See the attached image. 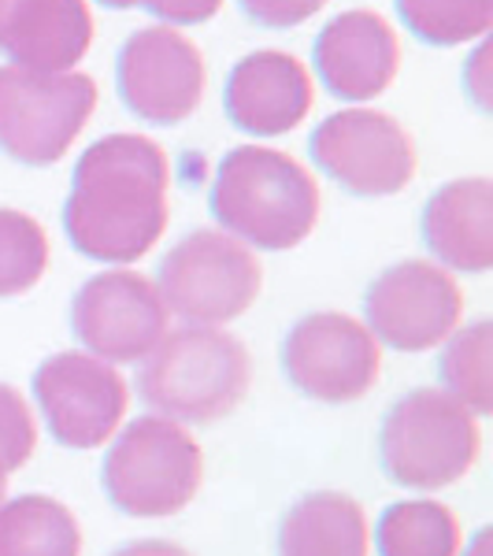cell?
<instances>
[{
	"mask_svg": "<svg viewBox=\"0 0 493 556\" xmlns=\"http://www.w3.org/2000/svg\"><path fill=\"white\" fill-rule=\"evenodd\" d=\"M424 241L453 271H490L493 267V182L482 175L456 178L427 201Z\"/></svg>",
	"mask_w": 493,
	"mask_h": 556,
	"instance_id": "obj_17",
	"label": "cell"
},
{
	"mask_svg": "<svg viewBox=\"0 0 493 556\" xmlns=\"http://www.w3.org/2000/svg\"><path fill=\"white\" fill-rule=\"evenodd\" d=\"M479 424L445 390H412L390 408L379 434L382 468L405 490H442L475 468Z\"/></svg>",
	"mask_w": 493,
	"mask_h": 556,
	"instance_id": "obj_5",
	"label": "cell"
},
{
	"mask_svg": "<svg viewBox=\"0 0 493 556\" xmlns=\"http://www.w3.org/2000/svg\"><path fill=\"white\" fill-rule=\"evenodd\" d=\"M282 367L304 397L323 405H349L379 382L382 349L361 319L319 312L304 316L286 334Z\"/></svg>",
	"mask_w": 493,
	"mask_h": 556,
	"instance_id": "obj_10",
	"label": "cell"
},
{
	"mask_svg": "<svg viewBox=\"0 0 493 556\" xmlns=\"http://www.w3.org/2000/svg\"><path fill=\"white\" fill-rule=\"evenodd\" d=\"M212 215L223 235L238 238L241 245L282 253L316 230V175L282 149L238 146L215 172Z\"/></svg>",
	"mask_w": 493,
	"mask_h": 556,
	"instance_id": "obj_2",
	"label": "cell"
},
{
	"mask_svg": "<svg viewBox=\"0 0 493 556\" xmlns=\"http://www.w3.org/2000/svg\"><path fill=\"white\" fill-rule=\"evenodd\" d=\"M34 445H38V427L20 397V390L0 382V468L15 471L30 460Z\"/></svg>",
	"mask_w": 493,
	"mask_h": 556,
	"instance_id": "obj_24",
	"label": "cell"
},
{
	"mask_svg": "<svg viewBox=\"0 0 493 556\" xmlns=\"http://www.w3.org/2000/svg\"><path fill=\"white\" fill-rule=\"evenodd\" d=\"M312 160L353 197H393L416 178V146L393 115L345 108L312 134Z\"/></svg>",
	"mask_w": 493,
	"mask_h": 556,
	"instance_id": "obj_8",
	"label": "cell"
},
{
	"mask_svg": "<svg viewBox=\"0 0 493 556\" xmlns=\"http://www.w3.org/2000/svg\"><path fill=\"white\" fill-rule=\"evenodd\" d=\"M264 286L256 253L223 230H193L160 264V301L190 327H219L253 308Z\"/></svg>",
	"mask_w": 493,
	"mask_h": 556,
	"instance_id": "obj_7",
	"label": "cell"
},
{
	"mask_svg": "<svg viewBox=\"0 0 493 556\" xmlns=\"http://www.w3.org/2000/svg\"><path fill=\"white\" fill-rule=\"evenodd\" d=\"M468 556H490V531H482L479 538H475V545L468 549Z\"/></svg>",
	"mask_w": 493,
	"mask_h": 556,
	"instance_id": "obj_29",
	"label": "cell"
},
{
	"mask_svg": "<svg viewBox=\"0 0 493 556\" xmlns=\"http://www.w3.org/2000/svg\"><path fill=\"white\" fill-rule=\"evenodd\" d=\"M93 45L86 0H0V56L26 71H75Z\"/></svg>",
	"mask_w": 493,
	"mask_h": 556,
	"instance_id": "obj_16",
	"label": "cell"
},
{
	"mask_svg": "<svg viewBox=\"0 0 493 556\" xmlns=\"http://www.w3.org/2000/svg\"><path fill=\"white\" fill-rule=\"evenodd\" d=\"M115 83H119L123 104L138 119L175 127L201 108L208 67H204L201 49L182 30L156 23L134 30L119 49Z\"/></svg>",
	"mask_w": 493,
	"mask_h": 556,
	"instance_id": "obj_9",
	"label": "cell"
},
{
	"mask_svg": "<svg viewBox=\"0 0 493 556\" xmlns=\"http://www.w3.org/2000/svg\"><path fill=\"white\" fill-rule=\"evenodd\" d=\"M397 12L419 41L453 49V45L486 38L493 0H397Z\"/></svg>",
	"mask_w": 493,
	"mask_h": 556,
	"instance_id": "obj_22",
	"label": "cell"
},
{
	"mask_svg": "<svg viewBox=\"0 0 493 556\" xmlns=\"http://www.w3.org/2000/svg\"><path fill=\"white\" fill-rule=\"evenodd\" d=\"M401 71V38L379 12L334 15L316 38V75L338 101H375Z\"/></svg>",
	"mask_w": 493,
	"mask_h": 556,
	"instance_id": "obj_15",
	"label": "cell"
},
{
	"mask_svg": "<svg viewBox=\"0 0 493 556\" xmlns=\"http://www.w3.org/2000/svg\"><path fill=\"white\" fill-rule=\"evenodd\" d=\"M104 8H134V0H101Z\"/></svg>",
	"mask_w": 493,
	"mask_h": 556,
	"instance_id": "obj_30",
	"label": "cell"
},
{
	"mask_svg": "<svg viewBox=\"0 0 493 556\" xmlns=\"http://www.w3.org/2000/svg\"><path fill=\"white\" fill-rule=\"evenodd\" d=\"M493 327L490 319H475L460 334H453L442 353V382L453 401H460L471 416L493 412Z\"/></svg>",
	"mask_w": 493,
	"mask_h": 556,
	"instance_id": "obj_21",
	"label": "cell"
},
{
	"mask_svg": "<svg viewBox=\"0 0 493 556\" xmlns=\"http://www.w3.org/2000/svg\"><path fill=\"white\" fill-rule=\"evenodd\" d=\"M34 397L52 438L67 450H97L127 416V382L86 353H56L34 375Z\"/></svg>",
	"mask_w": 493,
	"mask_h": 556,
	"instance_id": "obj_13",
	"label": "cell"
},
{
	"mask_svg": "<svg viewBox=\"0 0 493 556\" xmlns=\"http://www.w3.org/2000/svg\"><path fill=\"white\" fill-rule=\"evenodd\" d=\"M97 83L83 71L0 67V149L26 167H49L86 130Z\"/></svg>",
	"mask_w": 493,
	"mask_h": 556,
	"instance_id": "obj_6",
	"label": "cell"
},
{
	"mask_svg": "<svg viewBox=\"0 0 493 556\" xmlns=\"http://www.w3.org/2000/svg\"><path fill=\"white\" fill-rule=\"evenodd\" d=\"M83 531L60 501L26 493L0 501V556H78Z\"/></svg>",
	"mask_w": 493,
	"mask_h": 556,
	"instance_id": "obj_19",
	"label": "cell"
},
{
	"mask_svg": "<svg viewBox=\"0 0 493 556\" xmlns=\"http://www.w3.org/2000/svg\"><path fill=\"white\" fill-rule=\"evenodd\" d=\"M4 490H8V471L0 468V501H4Z\"/></svg>",
	"mask_w": 493,
	"mask_h": 556,
	"instance_id": "obj_31",
	"label": "cell"
},
{
	"mask_svg": "<svg viewBox=\"0 0 493 556\" xmlns=\"http://www.w3.org/2000/svg\"><path fill=\"white\" fill-rule=\"evenodd\" d=\"M245 390L249 353L219 327L167 330L138 367L141 401L175 424H215L241 405Z\"/></svg>",
	"mask_w": 493,
	"mask_h": 556,
	"instance_id": "obj_3",
	"label": "cell"
},
{
	"mask_svg": "<svg viewBox=\"0 0 493 556\" xmlns=\"http://www.w3.org/2000/svg\"><path fill=\"white\" fill-rule=\"evenodd\" d=\"M379 556H460V523L442 501H401L375 531Z\"/></svg>",
	"mask_w": 493,
	"mask_h": 556,
	"instance_id": "obj_20",
	"label": "cell"
},
{
	"mask_svg": "<svg viewBox=\"0 0 493 556\" xmlns=\"http://www.w3.org/2000/svg\"><path fill=\"white\" fill-rule=\"evenodd\" d=\"M201 475L204 456L190 430L164 416H141L112 442L101 482L119 513L164 519L197 497Z\"/></svg>",
	"mask_w": 493,
	"mask_h": 556,
	"instance_id": "obj_4",
	"label": "cell"
},
{
	"mask_svg": "<svg viewBox=\"0 0 493 556\" xmlns=\"http://www.w3.org/2000/svg\"><path fill=\"white\" fill-rule=\"evenodd\" d=\"M241 8H245V15L253 23L282 30V26L308 23L312 15L327 8V0H241Z\"/></svg>",
	"mask_w": 493,
	"mask_h": 556,
	"instance_id": "obj_25",
	"label": "cell"
},
{
	"mask_svg": "<svg viewBox=\"0 0 493 556\" xmlns=\"http://www.w3.org/2000/svg\"><path fill=\"white\" fill-rule=\"evenodd\" d=\"M167 316L156 282L127 267L93 275L71 304L78 342L104 364L141 361L167 334Z\"/></svg>",
	"mask_w": 493,
	"mask_h": 556,
	"instance_id": "obj_12",
	"label": "cell"
},
{
	"mask_svg": "<svg viewBox=\"0 0 493 556\" xmlns=\"http://www.w3.org/2000/svg\"><path fill=\"white\" fill-rule=\"evenodd\" d=\"M364 508L345 493H312L286 513L279 556H367Z\"/></svg>",
	"mask_w": 493,
	"mask_h": 556,
	"instance_id": "obj_18",
	"label": "cell"
},
{
	"mask_svg": "<svg viewBox=\"0 0 493 556\" xmlns=\"http://www.w3.org/2000/svg\"><path fill=\"white\" fill-rule=\"evenodd\" d=\"M227 119L253 138H282L301 127L316 104L312 71L293 52L260 49L241 56L227 75Z\"/></svg>",
	"mask_w": 493,
	"mask_h": 556,
	"instance_id": "obj_14",
	"label": "cell"
},
{
	"mask_svg": "<svg viewBox=\"0 0 493 556\" xmlns=\"http://www.w3.org/2000/svg\"><path fill=\"white\" fill-rule=\"evenodd\" d=\"M134 4H141L164 26H175L178 30V26H201L215 20L223 0H134Z\"/></svg>",
	"mask_w": 493,
	"mask_h": 556,
	"instance_id": "obj_26",
	"label": "cell"
},
{
	"mask_svg": "<svg viewBox=\"0 0 493 556\" xmlns=\"http://www.w3.org/2000/svg\"><path fill=\"white\" fill-rule=\"evenodd\" d=\"M364 312L375 342L401 353H424L442 345L456 330L464 316V293L445 267L405 260L375 278Z\"/></svg>",
	"mask_w": 493,
	"mask_h": 556,
	"instance_id": "obj_11",
	"label": "cell"
},
{
	"mask_svg": "<svg viewBox=\"0 0 493 556\" xmlns=\"http://www.w3.org/2000/svg\"><path fill=\"white\" fill-rule=\"evenodd\" d=\"M112 556H190L182 545L175 542H160V538H146V542H134V545H123L119 553Z\"/></svg>",
	"mask_w": 493,
	"mask_h": 556,
	"instance_id": "obj_28",
	"label": "cell"
},
{
	"mask_svg": "<svg viewBox=\"0 0 493 556\" xmlns=\"http://www.w3.org/2000/svg\"><path fill=\"white\" fill-rule=\"evenodd\" d=\"M49 235L34 215L0 208V298H20L49 271Z\"/></svg>",
	"mask_w": 493,
	"mask_h": 556,
	"instance_id": "obj_23",
	"label": "cell"
},
{
	"mask_svg": "<svg viewBox=\"0 0 493 556\" xmlns=\"http://www.w3.org/2000/svg\"><path fill=\"white\" fill-rule=\"evenodd\" d=\"M490 49L493 45L482 38L479 49L471 52V64L464 67V83H468V93H471V101L486 112L490 108V75H486V60H490Z\"/></svg>",
	"mask_w": 493,
	"mask_h": 556,
	"instance_id": "obj_27",
	"label": "cell"
},
{
	"mask_svg": "<svg viewBox=\"0 0 493 556\" xmlns=\"http://www.w3.org/2000/svg\"><path fill=\"white\" fill-rule=\"evenodd\" d=\"M172 164L141 134H108L78 156L64 230L86 260L130 264L164 238L172 219Z\"/></svg>",
	"mask_w": 493,
	"mask_h": 556,
	"instance_id": "obj_1",
	"label": "cell"
}]
</instances>
